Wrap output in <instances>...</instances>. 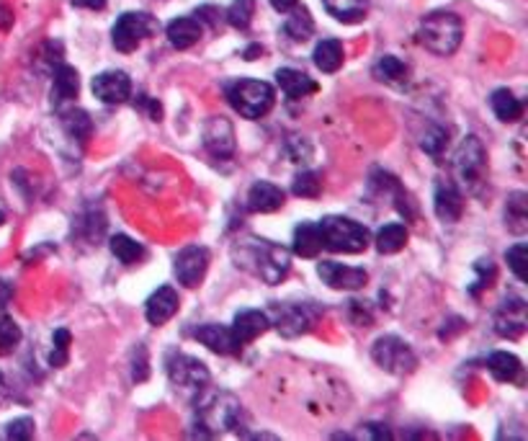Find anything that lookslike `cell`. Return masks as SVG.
<instances>
[{
    "instance_id": "74e56055",
    "label": "cell",
    "mask_w": 528,
    "mask_h": 441,
    "mask_svg": "<svg viewBox=\"0 0 528 441\" xmlns=\"http://www.w3.org/2000/svg\"><path fill=\"white\" fill-rule=\"evenodd\" d=\"M474 281H472V287H469V294L472 297H477V294L482 292V290H489L492 287V281H495V276H498V269H495V264L489 261V258H480L477 264H474Z\"/></svg>"
},
{
    "instance_id": "1f68e13d",
    "label": "cell",
    "mask_w": 528,
    "mask_h": 441,
    "mask_svg": "<svg viewBox=\"0 0 528 441\" xmlns=\"http://www.w3.org/2000/svg\"><path fill=\"white\" fill-rule=\"evenodd\" d=\"M410 240V230H407L402 222H389L382 230L377 232V251L382 255H392V253H400L407 246Z\"/></svg>"
},
{
    "instance_id": "836d02e7",
    "label": "cell",
    "mask_w": 528,
    "mask_h": 441,
    "mask_svg": "<svg viewBox=\"0 0 528 441\" xmlns=\"http://www.w3.org/2000/svg\"><path fill=\"white\" fill-rule=\"evenodd\" d=\"M108 248H111V253L117 255V261H122L124 266H134V264H140V261L144 258L143 243H137L134 238L122 235V232L111 238Z\"/></svg>"
},
{
    "instance_id": "d6986e66",
    "label": "cell",
    "mask_w": 528,
    "mask_h": 441,
    "mask_svg": "<svg viewBox=\"0 0 528 441\" xmlns=\"http://www.w3.org/2000/svg\"><path fill=\"white\" fill-rule=\"evenodd\" d=\"M286 194L281 186L271 184V181H255L247 191V212L253 214H271L284 207Z\"/></svg>"
},
{
    "instance_id": "7402d4cb",
    "label": "cell",
    "mask_w": 528,
    "mask_h": 441,
    "mask_svg": "<svg viewBox=\"0 0 528 441\" xmlns=\"http://www.w3.org/2000/svg\"><path fill=\"white\" fill-rule=\"evenodd\" d=\"M203 34V26L194 16H181V19H173V22L165 26V37L170 47L176 49H191L194 44H199Z\"/></svg>"
},
{
    "instance_id": "ba28073f",
    "label": "cell",
    "mask_w": 528,
    "mask_h": 441,
    "mask_svg": "<svg viewBox=\"0 0 528 441\" xmlns=\"http://www.w3.org/2000/svg\"><path fill=\"white\" fill-rule=\"evenodd\" d=\"M320 316L323 310L315 302H281L273 307L271 325L284 338H299L317 325Z\"/></svg>"
},
{
    "instance_id": "e575fe53",
    "label": "cell",
    "mask_w": 528,
    "mask_h": 441,
    "mask_svg": "<svg viewBox=\"0 0 528 441\" xmlns=\"http://www.w3.org/2000/svg\"><path fill=\"white\" fill-rule=\"evenodd\" d=\"M255 16V0H235L227 11H224V22L232 29H250V22Z\"/></svg>"
},
{
    "instance_id": "2e32d148",
    "label": "cell",
    "mask_w": 528,
    "mask_h": 441,
    "mask_svg": "<svg viewBox=\"0 0 528 441\" xmlns=\"http://www.w3.org/2000/svg\"><path fill=\"white\" fill-rule=\"evenodd\" d=\"M194 338L220 357H238L243 351V343L235 338L232 328L220 325V323H203L194 331Z\"/></svg>"
},
{
    "instance_id": "8992f818",
    "label": "cell",
    "mask_w": 528,
    "mask_h": 441,
    "mask_svg": "<svg viewBox=\"0 0 528 441\" xmlns=\"http://www.w3.org/2000/svg\"><path fill=\"white\" fill-rule=\"evenodd\" d=\"M454 173L459 184L472 194H477L488 176V150L477 134H467L454 152Z\"/></svg>"
},
{
    "instance_id": "f546056e",
    "label": "cell",
    "mask_w": 528,
    "mask_h": 441,
    "mask_svg": "<svg viewBox=\"0 0 528 441\" xmlns=\"http://www.w3.org/2000/svg\"><path fill=\"white\" fill-rule=\"evenodd\" d=\"M489 106H492L495 117H498L500 122H506V125H513V122H518V119L524 117V104L513 96V91H508V88L492 91Z\"/></svg>"
},
{
    "instance_id": "c3c4849f",
    "label": "cell",
    "mask_w": 528,
    "mask_h": 441,
    "mask_svg": "<svg viewBox=\"0 0 528 441\" xmlns=\"http://www.w3.org/2000/svg\"><path fill=\"white\" fill-rule=\"evenodd\" d=\"M11 297H13L11 284H8V281H0V316L5 313V307H8V302H11Z\"/></svg>"
},
{
    "instance_id": "ab89813d",
    "label": "cell",
    "mask_w": 528,
    "mask_h": 441,
    "mask_svg": "<svg viewBox=\"0 0 528 441\" xmlns=\"http://www.w3.org/2000/svg\"><path fill=\"white\" fill-rule=\"evenodd\" d=\"M70 341H73V336H70L67 328H57V331H55V336H52L55 349H52V354H49V364H52V367L60 369V367L67 364V359H70Z\"/></svg>"
},
{
    "instance_id": "3957f363",
    "label": "cell",
    "mask_w": 528,
    "mask_h": 441,
    "mask_svg": "<svg viewBox=\"0 0 528 441\" xmlns=\"http://www.w3.org/2000/svg\"><path fill=\"white\" fill-rule=\"evenodd\" d=\"M464 39V23L451 11H433L420 22L418 42L436 57H451Z\"/></svg>"
},
{
    "instance_id": "681fc988",
    "label": "cell",
    "mask_w": 528,
    "mask_h": 441,
    "mask_svg": "<svg viewBox=\"0 0 528 441\" xmlns=\"http://www.w3.org/2000/svg\"><path fill=\"white\" fill-rule=\"evenodd\" d=\"M268 3H271V8L279 11V13H289L294 5H299V0H268Z\"/></svg>"
},
{
    "instance_id": "db71d44e",
    "label": "cell",
    "mask_w": 528,
    "mask_h": 441,
    "mask_svg": "<svg viewBox=\"0 0 528 441\" xmlns=\"http://www.w3.org/2000/svg\"><path fill=\"white\" fill-rule=\"evenodd\" d=\"M3 222H5V214H3V212H0V225H3Z\"/></svg>"
},
{
    "instance_id": "8fae6325",
    "label": "cell",
    "mask_w": 528,
    "mask_h": 441,
    "mask_svg": "<svg viewBox=\"0 0 528 441\" xmlns=\"http://www.w3.org/2000/svg\"><path fill=\"white\" fill-rule=\"evenodd\" d=\"M492 325H495V333L500 338L518 341V338L526 333L528 328L526 299H524V297H515V294H508V297L500 302V307L495 310Z\"/></svg>"
},
{
    "instance_id": "484cf974",
    "label": "cell",
    "mask_w": 528,
    "mask_h": 441,
    "mask_svg": "<svg viewBox=\"0 0 528 441\" xmlns=\"http://www.w3.org/2000/svg\"><path fill=\"white\" fill-rule=\"evenodd\" d=\"M488 369L498 382H518V385H524V364H521V359L515 357V354H508V351L489 354Z\"/></svg>"
},
{
    "instance_id": "30bf717a",
    "label": "cell",
    "mask_w": 528,
    "mask_h": 441,
    "mask_svg": "<svg viewBox=\"0 0 528 441\" xmlns=\"http://www.w3.org/2000/svg\"><path fill=\"white\" fill-rule=\"evenodd\" d=\"M165 372H168V379L173 387L194 390V393H199L212 379L206 364L196 357H188V354H170L165 359Z\"/></svg>"
},
{
    "instance_id": "6da1fadb",
    "label": "cell",
    "mask_w": 528,
    "mask_h": 441,
    "mask_svg": "<svg viewBox=\"0 0 528 441\" xmlns=\"http://www.w3.org/2000/svg\"><path fill=\"white\" fill-rule=\"evenodd\" d=\"M232 261L238 269L253 273L268 287L281 284L289 272H291V255L284 246L265 240L258 235H245L232 243Z\"/></svg>"
},
{
    "instance_id": "9a60e30c",
    "label": "cell",
    "mask_w": 528,
    "mask_h": 441,
    "mask_svg": "<svg viewBox=\"0 0 528 441\" xmlns=\"http://www.w3.org/2000/svg\"><path fill=\"white\" fill-rule=\"evenodd\" d=\"M433 210H436V217L444 222V225H454L462 220L464 214V196L459 186L448 178H438L436 181V189H433Z\"/></svg>"
},
{
    "instance_id": "f35d334b",
    "label": "cell",
    "mask_w": 528,
    "mask_h": 441,
    "mask_svg": "<svg viewBox=\"0 0 528 441\" xmlns=\"http://www.w3.org/2000/svg\"><path fill=\"white\" fill-rule=\"evenodd\" d=\"M21 343V328L16 320L3 317L0 320V357H8L16 351V346Z\"/></svg>"
},
{
    "instance_id": "44dd1931",
    "label": "cell",
    "mask_w": 528,
    "mask_h": 441,
    "mask_svg": "<svg viewBox=\"0 0 528 441\" xmlns=\"http://www.w3.org/2000/svg\"><path fill=\"white\" fill-rule=\"evenodd\" d=\"M276 83L284 91L289 101H299V99H307L309 93H317V83L297 67H279L276 70Z\"/></svg>"
},
{
    "instance_id": "4dcf8cb0",
    "label": "cell",
    "mask_w": 528,
    "mask_h": 441,
    "mask_svg": "<svg viewBox=\"0 0 528 441\" xmlns=\"http://www.w3.org/2000/svg\"><path fill=\"white\" fill-rule=\"evenodd\" d=\"M325 11L343 23L364 22L368 13V0H323Z\"/></svg>"
},
{
    "instance_id": "ffe728a7",
    "label": "cell",
    "mask_w": 528,
    "mask_h": 441,
    "mask_svg": "<svg viewBox=\"0 0 528 441\" xmlns=\"http://www.w3.org/2000/svg\"><path fill=\"white\" fill-rule=\"evenodd\" d=\"M81 93V75L75 67L60 63L55 67V83H52V106L62 108L65 104H73Z\"/></svg>"
},
{
    "instance_id": "f907efd6",
    "label": "cell",
    "mask_w": 528,
    "mask_h": 441,
    "mask_svg": "<svg viewBox=\"0 0 528 441\" xmlns=\"http://www.w3.org/2000/svg\"><path fill=\"white\" fill-rule=\"evenodd\" d=\"M13 23V16H11V11L5 8V5H0V29H8Z\"/></svg>"
},
{
    "instance_id": "5bb4252c",
    "label": "cell",
    "mask_w": 528,
    "mask_h": 441,
    "mask_svg": "<svg viewBox=\"0 0 528 441\" xmlns=\"http://www.w3.org/2000/svg\"><path fill=\"white\" fill-rule=\"evenodd\" d=\"M317 276L325 281L330 290H343V292H356L364 290L368 281V273L356 266H343L335 261H320L317 264Z\"/></svg>"
},
{
    "instance_id": "f5cc1de1",
    "label": "cell",
    "mask_w": 528,
    "mask_h": 441,
    "mask_svg": "<svg viewBox=\"0 0 528 441\" xmlns=\"http://www.w3.org/2000/svg\"><path fill=\"white\" fill-rule=\"evenodd\" d=\"M8 398H11V387H8V382H5L3 372H0V405H3Z\"/></svg>"
},
{
    "instance_id": "52a82bcc",
    "label": "cell",
    "mask_w": 528,
    "mask_h": 441,
    "mask_svg": "<svg viewBox=\"0 0 528 441\" xmlns=\"http://www.w3.org/2000/svg\"><path fill=\"white\" fill-rule=\"evenodd\" d=\"M371 359L377 361L379 369L394 377H407L418 369V357L410 349V343L400 336H379L371 346Z\"/></svg>"
},
{
    "instance_id": "e0dca14e",
    "label": "cell",
    "mask_w": 528,
    "mask_h": 441,
    "mask_svg": "<svg viewBox=\"0 0 528 441\" xmlns=\"http://www.w3.org/2000/svg\"><path fill=\"white\" fill-rule=\"evenodd\" d=\"M91 88H93V96L108 106L124 104L132 96V81L122 70H106L101 75H96Z\"/></svg>"
},
{
    "instance_id": "9c48e42d",
    "label": "cell",
    "mask_w": 528,
    "mask_h": 441,
    "mask_svg": "<svg viewBox=\"0 0 528 441\" xmlns=\"http://www.w3.org/2000/svg\"><path fill=\"white\" fill-rule=\"evenodd\" d=\"M158 31V22L150 16V13H144V11H129V13H122L117 23H114V29H111V42L114 47L124 52V55H129V52H134L140 44L147 39V37H152Z\"/></svg>"
},
{
    "instance_id": "cb8c5ba5",
    "label": "cell",
    "mask_w": 528,
    "mask_h": 441,
    "mask_svg": "<svg viewBox=\"0 0 528 441\" xmlns=\"http://www.w3.org/2000/svg\"><path fill=\"white\" fill-rule=\"evenodd\" d=\"M291 251L299 258H317L323 251V232L317 222H302L294 230V240H291Z\"/></svg>"
},
{
    "instance_id": "5b68a950",
    "label": "cell",
    "mask_w": 528,
    "mask_h": 441,
    "mask_svg": "<svg viewBox=\"0 0 528 441\" xmlns=\"http://www.w3.org/2000/svg\"><path fill=\"white\" fill-rule=\"evenodd\" d=\"M320 225L323 232V248L333 253H364L371 243V235L361 222L351 217H325Z\"/></svg>"
},
{
    "instance_id": "8d00e7d4",
    "label": "cell",
    "mask_w": 528,
    "mask_h": 441,
    "mask_svg": "<svg viewBox=\"0 0 528 441\" xmlns=\"http://www.w3.org/2000/svg\"><path fill=\"white\" fill-rule=\"evenodd\" d=\"M323 191V181L315 170H302L294 176V184H291V194L299 196V199H317Z\"/></svg>"
},
{
    "instance_id": "603a6c76",
    "label": "cell",
    "mask_w": 528,
    "mask_h": 441,
    "mask_svg": "<svg viewBox=\"0 0 528 441\" xmlns=\"http://www.w3.org/2000/svg\"><path fill=\"white\" fill-rule=\"evenodd\" d=\"M268 328H271V317L261 310H243L232 320V333L243 346L255 341L258 336H264Z\"/></svg>"
},
{
    "instance_id": "4316f807",
    "label": "cell",
    "mask_w": 528,
    "mask_h": 441,
    "mask_svg": "<svg viewBox=\"0 0 528 441\" xmlns=\"http://www.w3.org/2000/svg\"><path fill=\"white\" fill-rule=\"evenodd\" d=\"M371 75L379 81V83L392 85V88H402L407 85V75H410V67H407L400 57L394 55H382L374 67H371Z\"/></svg>"
},
{
    "instance_id": "f6af8a7d",
    "label": "cell",
    "mask_w": 528,
    "mask_h": 441,
    "mask_svg": "<svg viewBox=\"0 0 528 441\" xmlns=\"http://www.w3.org/2000/svg\"><path fill=\"white\" fill-rule=\"evenodd\" d=\"M194 19L202 23H209L212 29H217L220 23H222L224 13L217 8V5H202V8H196V13H194Z\"/></svg>"
},
{
    "instance_id": "7bdbcfd3",
    "label": "cell",
    "mask_w": 528,
    "mask_h": 441,
    "mask_svg": "<svg viewBox=\"0 0 528 441\" xmlns=\"http://www.w3.org/2000/svg\"><path fill=\"white\" fill-rule=\"evenodd\" d=\"M150 361H147V349H144L143 343L134 349V359H132V379L134 382H144V379L150 377V367H147Z\"/></svg>"
},
{
    "instance_id": "d4e9b609",
    "label": "cell",
    "mask_w": 528,
    "mask_h": 441,
    "mask_svg": "<svg viewBox=\"0 0 528 441\" xmlns=\"http://www.w3.org/2000/svg\"><path fill=\"white\" fill-rule=\"evenodd\" d=\"M506 230L510 235H526L528 232V194L526 191H513L506 199Z\"/></svg>"
},
{
    "instance_id": "7dc6e473",
    "label": "cell",
    "mask_w": 528,
    "mask_h": 441,
    "mask_svg": "<svg viewBox=\"0 0 528 441\" xmlns=\"http://www.w3.org/2000/svg\"><path fill=\"white\" fill-rule=\"evenodd\" d=\"M75 8H85V11H103L106 0H70Z\"/></svg>"
},
{
    "instance_id": "ac0fdd59",
    "label": "cell",
    "mask_w": 528,
    "mask_h": 441,
    "mask_svg": "<svg viewBox=\"0 0 528 441\" xmlns=\"http://www.w3.org/2000/svg\"><path fill=\"white\" fill-rule=\"evenodd\" d=\"M178 305H181L178 292L173 287H160L158 292L150 294V299L144 302V317H147L150 325L160 328L178 313Z\"/></svg>"
},
{
    "instance_id": "ee69618b",
    "label": "cell",
    "mask_w": 528,
    "mask_h": 441,
    "mask_svg": "<svg viewBox=\"0 0 528 441\" xmlns=\"http://www.w3.org/2000/svg\"><path fill=\"white\" fill-rule=\"evenodd\" d=\"M356 439L389 441L392 439V431L386 426H382V423H366V426H361V431L356 434Z\"/></svg>"
},
{
    "instance_id": "277c9868",
    "label": "cell",
    "mask_w": 528,
    "mask_h": 441,
    "mask_svg": "<svg viewBox=\"0 0 528 441\" xmlns=\"http://www.w3.org/2000/svg\"><path fill=\"white\" fill-rule=\"evenodd\" d=\"M229 106L243 117V119H264L265 114L276 104V93L273 85L264 83V81H250V78H240L235 83L224 88Z\"/></svg>"
},
{
    "instance_id": "bcb514c9",
    "label": "cell",
    "mask_w": 528,
    "mask_h": 441,
    "mask_svg": "<svg viewBox=\"0 0 528 441\" xmlns=\"http://www.w3.org/2000/svg\"><path fill=\"white\" fill-rule=\"evenodd\" d=\"M289 152H291L294 163H307L312 158V147H309L305 137H291L289 140Z\"/></svg>"
},
{
    "instance_id": "816d5d0a",
    "label": "cell",
    "mask_w": 528,
    "mask_h": 441,
    "mask_svg": "<svg viewBox=\"0 0 528 441\" xmlns=\"http://www.w3.org/2000/svg\"><path fill=\"white\" fill-rule=\"evenodd\" d=\"M258 55H264V47H261V44H253V47H247V49H245V60H255V57H258Z\"/></svg>"
},
{
    "instance_id": "7c38bea8",
    "label": "cell",
    "mask_w": 528,
    "mask_h": 441,
    "mask_svg": "<svg viewBox=\"0 0 528 441\" xmlns=\"http://www.w3.org/2000/svg\"><path fill=\"white\" fill-rule=\"evenodd\" d=\"M202 143L212 158L227 160L238 150L235 126H232L229 119H224V117H212V119H206V125L202 129Z\"/></svg>"
},
{
    "instance_id": "d6a6232c",
    "label": "cell",
    "mask_w": 528,
    "mask_h": 441,
    "mask_svg": "<svg viewBox=\"0 0 528 441\" xmlns=\"http://www.w3.org/2000/svg\"><path fill=\"white\" fill-rule=\"evenodd\" d=\"M284 34L291 39V42H307L312 34H315V22H312V13L307 11L305 5H294L289 11V19L284 22Z\"/></svg>"
},
{
    "instance_id": "60d3db41",
    "label": "cell",
    "mask_w": 528,
    "mask_h": 441,
    "mask_svg": "<svg viewBox=\"0 0 528 441\" xmlns=\"http://www.w3.org/2000/svg\"><path fill=\"white\" fill-rule=\"evenodd\" d=\"M526 258H528L526 243H515V246L508 248V253H506L508 269L513 272V276H515L518 281H526Z\"/></svg>"
},
{
    "instance_id": "4fadbf2b",
    "label": "cell",
    "mask_w": 528,
    "mask_h": 441,
    "mask_svg": "<svg viewBox=\"0 0 528 441\" xmlns=\"http://www.w3.org/2000/svg\"><path fill=\"white\" fill-rule=\"evenodd\" d=\"M209 261L212 255L203 246H188L183 248L178 255H176V279L181 281L183 287L188 290H196L199 284L203 281V276L209 272Z\"/></svg>"
},
{
    "instance_id": "d590c367",
    "label": "cell",
    "mask_w": 528,
    "mask_h": 441,
    "mask_svg": "<svg viewBox=\"0 0 528 441\" xmlns=\"http://www.w3.org/2000/svg\"><path fill=\"white\" fill-rule=\"evenodd\" d=\"M448 145V129L441 125H430L420 134V150L428 152L430 158H441L444 155V150Z\"/></svg>"
},
{
    "instance_id": "7a4b0ae2",
    "label": "cell",
    "mask_w": 528,
    "mask_h": 441,
    "mask_svg": "<svg viewBox=\"0 0 528 441\" xmlns=\"http://www.w3.org/2000/svg\"><path fill=\"white\" fill-rule=\"evenodd\" d=\"M243 402L227 390L202 387L194 402V428L202 439H214L227 431H240L243 426Z\"/></svg>"
},
{
    "instance_id": "f1b7e54d",
    "label": "cell",
    "mask_w": 528,
    "mask_h": 441,
    "mask_svg": "<svg viewBox=\"0 0 528 441\" xmlns=\"http://www.w3.org/2000/svg\"><path fill=\"white\" fill-rule=\"evenodd\" d=\"M60 122L62 129H65L73 140H78V143L91 140V134H93V122H91L88 111H82L78 106L60 108Z\"/></svg>"
},
{
    "instance_id": "b9f144b4",
    "label": "cell",
    "mask_w": 528,
    "mask_h": 441,
    "mask_svg": "<svg viewBox=\"0 0 528 441\" xmlns=\"http://www.w3.org/2000/svg\"><path fill=\"white\" fill-rule=\"evenodd\" d=\"M34 428H37V423H34V419H29V416L11 420V423L5 426V439H13V441L34 439Z\"/></svg>"
},
{
    "instance_id": "83f0119b",
    "label": "cell",
    "mask_w": 528,
    "mask_h": 441,
    "mask_svg": "<svg viewBox=\"0 0 528 441\" xmlns=\"http://www.w3.org/2000/svg\"><path fill=\"white\" fill-rule=\"evenodd\" d=\"M343 60H346V55H343V44L338 42V39H323V42L315 47V52H312V63L315 67L320 70V73H338L341 67H343Z\"/></svg>"
}]
</instances>
